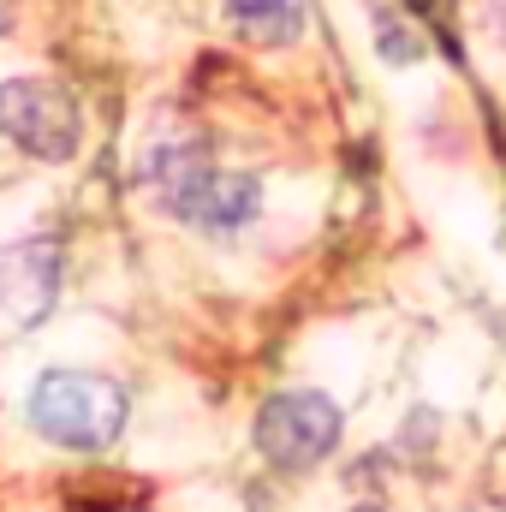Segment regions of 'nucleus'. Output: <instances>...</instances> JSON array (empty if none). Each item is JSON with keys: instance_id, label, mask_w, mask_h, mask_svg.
I'll list each match as a JSON object with an SVG mask.
<instances>
[{"instance_id": "1", "label": "nucleus", "mask_w": 506, "mask_h": 512, "mask_svg": "<svg viewBox=\"0 0 506 512\" xmlns=\"http://www.w3.org/2000/svg\"><path fill=\"white\" fill-rule=\"evenodd\" d=\"M149 185L161 191V203H167L179 221H191V227H203V233H233V227H245L256 209H262V185H256L251 173H221V167L203 155V143L155 149Z\"/></svg>"}, {"instance_id": "2", "label": "nucleus", "mask_w": 506, "mask_h": 512, "mask_svg": "<svg viewBox=\"0 0 506 512\" xmlns=\"http://www.w3.org/2000/svg\"><path fill=\"white\" fill-rule=\"evenodd\" d=\"M30 429L66 453H102L126 429V387L90 370H48L30 387Z\"/></svg>"}, {"instance_id": "3", "label": "nucleus", "mask_w": 506, "mask_h": 512, "mask_svg": "<svg viewBox=\"0 0 506 512\" xmlns=\"http://www.w3.org/2000/svg\"><path fill=\"white\" fill-rule=\"evenodd\" d=\"M256 447L280 471H310L340 447V405L316 387H286L256 411Z\"/></svg>"}, {"instance_id": "4", "label": "nucleus", "mask_w": 506, "mask_h": 512, "mask_svg": "<svg viewBox=\"0 0 506 512\" xmlns=\"http://www.w3.org/2000/svg\"><path fill=\"white\" fill-rule=\"evenodd\" d=\"M0 137H12L36 161H72L84 143V114L60 84L12 78V84H0Z\"/></svg>"}, {"instance_id": "5", "label": "nucleus", "mask_w": 506, "mask_h": 512, "mask_svg": "<svg viewBox=\"0 0 506 512\" xmlns=\"http://www.w3.org/2000/svg\"><path fill=\"white\" fill-rule=\"evenodd\" d=\"M60 298V245L54 239H18L0 251V310L12 322H42Z\"/></svg>"}, {"instance_id": "6", "label": "nucleus", "mask_w": 506, "mask_h": 512, "mask_svg": "<svg viewBox=\"0 0 506 512\" xmlns=\"http://www.w3.org/2000/svg\"><path fill=\"white\" fill-rule=\"evenodd\" d=\"M227 12L245 30V42H262V48H286L304 30V0H227Z\"/></svg>"}, {"instance_id": "7", "label": "nucleus", "mask_w": 506, "mask_h": 512, "mask_svg": "<svg viewBox=\"0 0 506 512\" xmlns=\"http://www.w3.org/2000/svg\"><path fill=\"white\" fill-rule=\"evenodd\" d=\"M376 48H381V60L411 66V60H423V30H411L399 12H376Z\"/></svg>"}, {"instance_id": "8", "label": "nucleus", "mask_w": 506, "mask_h": 512, "mask_svg": "<svg viewBox=\"0 0 506 512\" xmlns=\"http://www.w3.org/2000/svg\"><path fill=\"white\" fill-rule=\"evenodd\" d=\"M483 24H489V36L506 48V0H489V6H483Z\"/></svg>"}, {"instance_id": "9", "label": "nucleus", "mask_w": 506, "mask_h": 512, "mask_svg": "<svg viewBox=\"0 0 506 512\" xmlns=\"http://www.w3.org/2000/svg\"><path fill=\"white\" fill-rule=\"evenodd\" d=\"M108 512H143V507H108Z\"/></svg>"}, {"instance_id": "10", "label": "nucleus", "mask_w": 506, "mask_h": 512, "mask_svg": "<svg viewBox=\"0 0 506 512\" xmlns=\"http://www.w3.org/2000/svg\"><path fill=\"white\" fill-rule=\"evenodd\" d=\"M358 512H381V507H358Z\"/></svg>"}]
</instances>
